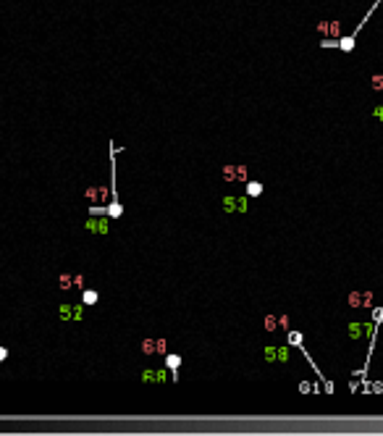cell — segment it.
<instances>
[{
    "instance_id": "30bf717a",
    "label": "cell",
    "mask_w": 383,
    "mask_h": 436,
    "mask_svg": "<svg viewBox=\"0 0 383 436\" xmlns=\"http://www.w3.org/2000/svg\"><path fill=\"white\" fill-rule=\"evenodd\" d=\"M181 355L179 352H166V368L171 371V381L176 384L179 381V368H181Z\"/></svg>"
},
{
    "instance_id": "e0dca14e",
    "label": "cell",
    "mask_w": 383,
    "mask_h": 436,
    "mask_svg": "<svg viewBox=\"0 0 383 436\" xmlns=\"http://www.w3.org/2000/svg\"><path fill=\"white\" fill-rule=\"evenodd\" d=\"M375 116H378V119H383V105H378V108H375Z\"/></svg>"
},
{
    "instance_id": "2e32d148",
    "label": "cell",
    "mask_w": 383,
    "mask_h": 436,
    "mask_svg": "<svg viewBox=\"0 0 383 436\" xmlns=\"http://www.w3.org/2000/svg\"><path fill=\"white\" fill-rule=\"evenodd\" d=\"M310 386H312V384H307V381H302V384H299V392H310Z\"/></svg>"
},
{
    "instance_id": "52a82bcc",
    "label": "cell",
    "mask_w": 383,
    "mask_h": 436,
    "mask_svg": "<svg viewBox=\"0 0 383 436\" xmlns=\"http://www.w3.org/2000/svg\"><path fill=\"white\" fill-rule=\"evenodd\" d=\"M220 174H223V181H249V168L247 166H236V163H226L223 168H220Z\"/></svg>"
},
{
    "instance_id": "3957f363",
    "label": "cell",
    "mask_w": 383,
    "mask_h": 436,
    "mask_svg": "<svg viewBox=\"0 0 383 436\" xmlns=\"http://www.w3.org/2000/svg\"><path fill=\"white\" fill-rule=\"evenodd\" d=\"M220 208H223V213H228V215H234V213L244 215L249 210V197L247 194L244 197H239V194H226V197H220Z\"/></svg>"
},
{
    "instance_id": "5bb4252c",
    "label": "cell",
    "mask_w": 383,
    "mask_h": 436,
    "mask_svg": "<svg viewBox=\"0 0 383 436\" xmlns=\"http://www.w3.org/2000/svg\"><path fill=\"white\" fill-rule=\"evenodd\" d=\"M263 329H265V331H276V329H278V315H265Z\"/></svg>"
},
{
    "instance_id": "5b68a950",
    "label": "cell",
    "mask_w": 383,
    "mask_h": 436,
    "mask_svg": "<svg viewBox=\"0 0 383 436\" xmlns=\"http://www.w3.org/2000/svg\"><path fill=\"white\" fill-rule=\"evenodd\" d=\"M171 371L166 368V365H153V368H145L142 373H139V381L147 384V386H160V384H166L168 381V376Z\"/></svg>"
},
{
    "instance_id": "8fae6325",
    "label": "cell",
    "mask_w": 383,
    "mask_h": 436,
    "mask_svg": "<svg viewBox=\"0 0 383 436\" xmlns=\"http://www.w3.org/2000/svg\"><path fill=\"white\" fill-rule=\"evenodd\" d=\"M318 32L320 34H333V40H336V37H339V32H341V24H339V21H320Z\"/></svg>"
},
{
    "instance_id": "277c9868",
    "label": "cell",
    "mask_w": 383,
    "mask_h": 436,
    "mask_svg": "<svg viewBox=\"0 0 383 436\" xmlns=\"http://www.w3.org/2000/svg\"><path fill=\"white\" fill-rule=\"evenodd\" d=\"M84 232L95 234V237H108L110 234V215H95L89 213V218H84Z\"/></svg>"
},
{
    "instance_id": "8992f818",
    "label": "cell",
    "mask_w": 383,
    "mask_h": 436,
    "mask_svg": "<svg viewBox=\"0 0 383 436\" xmlns=\"http://www.w3.org/2000/svg\"><path fill=\"white\" fill-rule=\"evenodd\" d=\"M289 344H265V350H263V358H265V363H271V365H276V363H289Z\"/></svg>"
},
{
    "instance_id": "7c38bea8",
    "label": "cell",
    "mask_w": 383,
    "mask_h": 436,
    "mask_svg": "<svg viewBox=\"0 0 383 436\" xmlns=\"http://www.w3.org/2000/svg\"><path fill=\"white\" fill-rule=\"evenodd\" d=\"M82 302H84L87 307L97 305V302H100V292H97V289H82Z\"/></svg>"
},
{
    "instance_id": "7a4b0ae2",
    "label": "cell",
    "mask_w": 383,
    "mask_h": 436,
    "mask_svg": "<svg viewBox=\"0 0 383 436\" xmlns=\"http://www.w3.org/2000/svg\"><path fill=\"white\" fill-rule=\"evenodd\" d=\"M84 310H87L84 302H61L58 315H61L63 323H82V320H84Z\"/></svg>"
},
{
    "instance_id": "6da1fadb",
    "label": "cell",
    "mask_w": 383,
    "mask_h": 436,
    "mask_svg": "<svg viewBox=\"0 0 383 436\" xmlns=\"http://www.w3.org/2000/svg\"><path fill=\"white\" fill-rule=\"evenodd\" d=\"M380 3H383V0H375V3L370 6V11L365 14V19H362V21H359V24H357V29H352L349 34H344V37H339V40H323L320 45H323V48H339V50H344V53H352V50H354V45H357V34L365 29L367 19L375 14V8H378Z\"/></svg>"
},
{
    "instance_id": "4fadbf2b",
    "label": "cell",
    "mask_w": 383,
    "mask_h": 436,
    "mask_svg": "<svg viewBox=\"0 0 383 436\" xmlns=\"http://www.w3.org/2000/svg\"><path fill=\"white\" fill-rule=\"evenodd\" d=\"M244 189H247V197H260L263 194V181H254V179H249L247 184H244Z\"/></svg>"
},
{
    "instance_id": "9a60e30c",
    "label": "cell",
    "mask_w": 383,
    "mask_h": 436,
    "mask_svg": "<svg viewBox=\"0 0 383 436\" xmlns=\"http://www.w3.org/2000/svg\"><path fill=\"white\" fill-rule=\"evenodd\" d=\"M6 358H8V350H6V347H3V344H0V363H3V360H6Z\"/></svg>"
},
{
    "instance_id": "ba28073f",
    "label": "cell",
    "mask_w": 383,
    "mask_h": 436,
    "mask_svg": "<svg viewBox=\"0 0 383 436\" xmlns=\"http://www.w3.org/2000/svg\"><path fill=\"white\" fill-rule=\"evenodd\" d=\"M139 350H142V355H147V358H155V355H163L166 358L168 344H166V339H142Z\"/></svg>"
},
{
    "instance_id": "9c48e42d",
    "label": "cell",
    "mask_w": 383,
    "mask_h": 436,
    "mask_svg": "<svg viewBox=\"0 0 383 436\" xmlns=\"http://www.w3.org/2000/svg\"><path fill=\"white\" fill-rule=\"evenodd\" d=\"M84 276L82 273H61L58 276V286H61V292H71V289H84Z\"/></svg>"
}]
</instances>
